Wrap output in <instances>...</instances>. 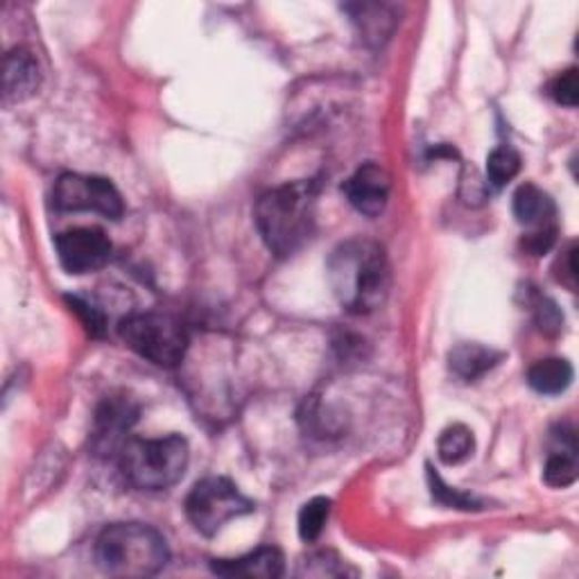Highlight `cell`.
<instances>
[{
    "label": "cell",
    "instance_id": "obj_7",
    "mask_svg": "<svg viewBox=\"0 0 579 579\" xmlns=\"http://www.w3.org/2000/svg\"><path fill=\"white\" fill-rule=\"evenodd\" d=\"M52 204L57 211H93L109 220H119L125 213L123 195L109 180L78 172H67L57 180Z\"/></svg>",
    "mask_w": 579,
    "mask_h": 579
},
{
    "label": "cell",
    "instance_id": "obj_12",
    "mask_svg": "<svg viewBox=\"0 0 579 579\" xmlns=\"http://www.w3.org/2000/svg\"><path fill=\"white\" fill-rule=\"evenodd\" d=\"M215 575L222 577H261L276 579L285 572L283 552L274 546H261L254 552H247L238 559H215L211 563Z\"/></svg>",
    "mask_w": 579,
    "mask_h": 579
},
{
    "label": "cell",
    "instance_id": "obj_21",
    "mask_svg": "<svg viewBox=\"0 0 579 579\" xmlns=\"http://www.w3.org/2000/svg\"><path fill=\"white\" fill-rule=\"evenodd\" d=\"M331 516V500L328 498H313L299 511V537L304 544H315Z\"/></svg>",
    "mask_w": 579,
    "mask_h": 579
},
{
    "label": "cell",
    "instance_id": "obj_4",
    "mask_svg": "<svg viewBox=\"0 0 579 579\" xmlns=\"http://www.w3.org/2000/svg\"><path fill=\"white\" fill-rule=\"evenodd\" d=\"M189 441L182 435L161 439H128L119 461L125 480L141 491L175 487L189 469Z\"/></svg>",
    "mask_w": 579,
    "mask_h": 579
},
{
    "label": "cell",
    "instance_id": "obj_9",
    "mask_svg": "<svg viewBox=\"0 0 579 579\" xmlns=\"http://www.w3.org/2000/svg\"><path fill=\"white\" fill-rule=\"evenodd\" d=\"M57 256L67 272L87 274L106 265L111 256V243L102 228L80 226L69 228L54 241Z\"/></svg>",
    "mask_w": 579,
    "mask_h": 579
},
{
    "label": "cell",
    "instance_id": "obj_22",
    "mask_svg": "<svg viewBox=\"0 0 579 579\" xmlns=\"http://www.w3.org/2000/svg\"><path fill=\"white\" fill-rule=\"evenodd\" d=\"M528 306L532 308V317H535L541 333H546V335H559L561 333L563 313L559 311V306L550 297L539 295V293H530Z\"/></svg>",
    "mask_w": 579,
    "mask_h": 579
},
{
    "label": "cell",
    "instance_id": "obj_18",
    "mask_svg": "<svg viewBox=\"0 0 579 579\" xmlns=\"http://www.w3.org/2000/svg\"><path fill=\"white\" fill-rule=\"evenodd\" d=\"M577 444H561V450H555L544 469V480L546 485L555 489H566L575 485L577 480Z\"/></svg>",
    "mask_w": 579,
    "mask_h": 579
},
{
    "label": "cell",
    "instance_id": "obj_6",
    "mask_svg": "<svg viewBox=\"0 0 579 579\" xmlns=\"http://www.w3.org/2000/svg\"><path fill=\"white\" fill-rule=\"evenodd\" d=\"M252 511L254 502L226 478H204L186 498V516L204 537H215L228 520Z\"/></svg>",
    "mask_w": 579,
    "mask_h": 579
},
{
    "label": "cell",
    "instance_id": "obj_19",
    "mask_svg": "<svg viewBox=\"0 0 579 579\" xmlns=\"http://www.w3.org/2000/svg\"><path fill=\"white\" fill-rule=\"evenodd\" d=\"M299 577H346L356 575L354 568H349L342 557H337L333 550H319L304 557L297 566Z\"/></svg>",
    "mask_w": 579,
    "mask_h": 579
},
{
    "label": "cell",
    "instance_id": "obj_26",
    "mask_svg": "<svg viewBox=\"0 0 579 579\" xmlns=\"http://www.w3.org/2000/svg\"><path fill=\"white\" fill-rule=\"evenodd\" d=\"M557 241V228H546V231H530V234L524 238V247L526 252H530L532 256H544L546 252H550V247Z\"/></svg>",
    "mask_w": 579,
    "mask_h": 579
},
{
    "label": "cell",
    "instance_id": "obj_24",
    "mask_svg": "<svg viewBox=\"0 0 579 579\" xmlns=\"http://www.w3.org/2000/svg\"><path fill=\"white\" fill-rule=\"evenodd\" d=\"M548 93H550V98H552L557 104L577 106V100H579L577 69H568V71H563L561 75H557V78L550 82Z\"/></svg>",
    "mask_w": 579,
    "mask_h": 579
},
{
    "label": "cell",
    "instance_id": "obj_17",
    "mask_svg": "<svg viewBox=\"0 0 579 579\" xmlns=\"http://www.w3.org/2000/svg\"><path fill=\"white\" fill-rule=\"evenodd\" d=\"M476 439L474 433L465 424H453L448 426L437 441V455L444 465H461V461L469 459L474 455Z\"/></svg>",
    "mask_w": 579,
    "mask_h": 579
},
{
    "label": "cell",
    "instance_id": "obj_15",
    "mask_svg": "<svg viewBox=\"0 0 579 579\" xmlns=\"http://www.w3.org/2000/svg\"><path fill=\"white\" fill-rule=\"evenodd\" d=\"M572 376H575V372H572V365L568 360L546 358V360H539L537 365L530 367L528 383L535 392L555 396V394H561L570 387Z\"/></svg>",
    "mask_w": 579,
    "mask_h": 579
},
{
    "label": "cell",
    "instance_id": "obj_13",
    "mask_svg": "<svg viewBox=\"0 0 579 579\" xmlns=\"http://www.w3.org/2000/svg\"><path fill=\"white\" fill-rule=\"evenodd\" d=\"M514 215L518 224L532 231L557 228L555 200L535 184H524L514 193Z\"/></svg>",
    "mask_w": 579,
    "mask_h": 579
},
{
    "label": "cell",
    "instance_id": "obj_8",
    "mask_svg": "<svg viewBox=\"0 0 579 579\" xmlns=\"http://www.w3.org/2000/svg\"><path fill=\"white\" fill-rule=\"evenodd\" d=\"M139 419L136 403L128 396H106L98 405L91 430V448L100 457H119Z\"/></svg>",
    "mask_w": 579,
    "mask_h": 579
},
{
    "label": "cell",
    "instance_id": "obj_16",
    "mask_svg": "<svg viewBox=\"0 0 579 579\" xmlns=\"http://www.w3.org/2000/svg\"><path fill=\"white\" fill-rule=\"evenodd\" d=\"M346 12L352 14L360 34L372 43H383L396 26V19L387 6H346Z\"/></svg>",
    "mask_w": 579,
    "mask_h": 579
},
{
    "label": "cell",
    "instance_id": "obj_25",
    "mask_svg": "<svg viewBox=\"0 0 579 579\" xmlns=\"http://www.w3.org/2000/svg\"><path fill=\"white\" fill-rule=\"evenodd\" d=\"M67 302H69V306H71V311L82 319V324H84V328L93 335V337H102L104 335V331H106V319H104V315H102V311L98 308V306H93L91 302H87V299H82V297H67Z\"/></svg>",
    "mask_w": 579,
    "mask_h": 579
},
{
    "label": "cell",
    "instance_id": "obj_2",
    "mask_svg": "<svg viewBox=\"0 0 579 579\" xmlns=\"http://www.w3.org/2000/svg\"><path fill=\"white\" fill-rule=\"evenodd\" d=\"M315 182L283 184L261 195L254 209V220L263 243L274 256H293L311 241L315 231Z\"/></svg>",
    "mask_w": 579,
    "mask_h": 579
},
{
    "label": "cell",
    "instance_id": "obj_10",
    "mask_svg": "<svg viewBox=\"0 0 579 579\" xmlns=\"http://www.w3.org/2000/svg\"><path fill=\"white\" fill-rule=\"evenodd\" d=\"M342 191L358 213L367 217H378L389 202V191H392L389 172L378 163H365L344 182Z\"/></svg>",
    "mask_w": 579,
    "mask_h": 579
},
{
    "label": "cell",
    "instance_id": "obj_5",
    "mask_svg": "<svg viewBox=\"0 0 579 579\" xmlns=\"http://www.w3.org/2000/svg\"><path fill=\"white\" fill-rule=\"evenodd\" d=\"M119 333L128 349L159 367H177L189 352V335L184 326L167 315H128L121 322Z\"/></svg>",
    "mask_w": 579,
    "mask_h": 579
},
{
    "label": "cell",
    "instance_id": "obj_1",
    "mask_svg": "<svg viewBox=\"0 0 579 579\" xmlns=\"http://www.w3.org/2000/svg\"><path fill=\"white\" fill-rule=\"evenodd\" d=\"M326 276L339 306L354 315L378 311L392 285L387 254L380 243L369 238L339 243L328 256Z\"/></svg>",
    "mask_w": 579,
    "mask_h": 579
},
{
    "label": "cell",
    "instance_id": "obj_14",
    "mask_svg": "<svg viewBox=\"0 0 579 579\" xmlns=\"http://www.w3.org/2000/svg\"><path fill=\"white\" fill-rule=\"evenodd\" d=\"M502 360V354L482 344H459L448 354V367L461 380H478Z\"/></svg>",
    "mask_w": 579,
    "mask_h": 579
},
{
    "label": "cell",
    "instance_id": "obj_3",
    "mask_svg": "<svg viewBox=\"0 0 579 579\" xmlns=\"http://www.w3.org/2000/svg\"><path fill=\"white\" fill-rule=\"evenodd\" d=\"M170 561L163 535L145 524H113L95 541V563L104 575L143 579L159 575Z\"/></svg>",
    "mask_w": 579,
    "mask_h": 579
},
{
    "label": "cell",
    "instance_id": "obj_20",
    "mask_svg": "<svg viewBox=\"0 0 579 579\" xmlns=\"http://www.w3.org/2000/svg\"><path fill=\"white\" fill-rule=\"evenodd\" d=\"M520 172V154L511 145L496 148L487 159V180L500 191Z\"/></svg>",
    "mask_w": 579,
    "mask_h": 579
},
{
    "label": "cell",
    "instance_id": "obj_11",
    "mask_svg": "<svg viewBox=\"0 0 579 579\" xmlns=\"http://www.w3.org/2000/svg\"><path fill=\"white\" fill-rule=\"evenodd\" d=\"M41 84L39 64L34 54L28 48H12L6 54V71H3V102L19 104L37 93Z\"/></svg>",
    "mask_w": 579,
    "mask_h": 579
},
{
    "label": "cell",
    "instance_id": "obj_23",
    "mask_svg": "<svg viewBox=\"0 0 579 579\" xmlns=\"http://www.w3.org/2000/svg\"><path fill=\"white\" fill-rule=\"evenodd\" d=\"M428 480H430V489H433V498L446 507H455V509H465V511H476L482 509V502L471 496V494H461L459 489H450L448 485H444V480L428 469Z\"/></svg>",
    "mask_w": 579,
    "mask_h": 579
}]
</instances>
